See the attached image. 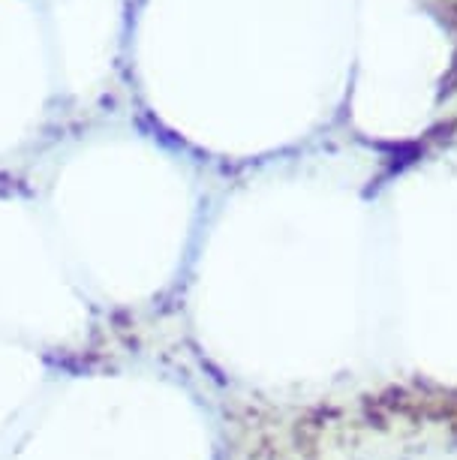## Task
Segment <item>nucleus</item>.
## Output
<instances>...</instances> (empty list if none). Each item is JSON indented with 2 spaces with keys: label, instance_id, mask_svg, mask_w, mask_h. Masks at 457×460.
<instances>
[]
</instances>
